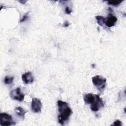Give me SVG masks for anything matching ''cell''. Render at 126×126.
I'll list each match as a JSON object with an SVG mask.
<instances>
[{
	"mask_svg": "<svg viewBox=\"0 0 126 126\" xmlns=\"http://www.w3.org/2000/svg\"><path fill=\"white\" fill-rule=\"evenodd\" d=\"M29 12L26 13L24 15V16L23 17V18H22L20 20V23L23 22L25 21L27 19L28 17V14H29Z\"/></svg>",
	"mask_w": 126,
	"mask_h": 126,
	"instance_id": "obj_14",
	"label": "cell"
},
{
	"mask_svg": "<svg viewBox=\"0 0 126 126\" xmlns=\"http://www.w3.org/2000/svg\"><path fill=\"white\" fill-rule=\"evenodd\" d=\"M123 0H108L107 1V3L109 5H111L114 6H117L120 5Z\"/></svg>",
	"mask_w": 126,
	"mask_h": 126,
	"instance_id": "obj_12",
	"label": "cell"
},
{
	"mask_svg": "<svg viewBox=\"0 0 126 126\" xmlns=\"http://www.w3.org/2000/svg\"><path fill=\"white\" fill-rule=\"evenodd\" d=\"M92 82L98 91H103L106 86V79L101 76L96 75L92 77Z\"/></svg>",
	"mask_w": 126,
	"mask_h": 126,
	"instance_id": "obj_2",
	"label": "cell"
},
{
	"mask_svg": "<svg viewBox=\"0 0 126 126\" xmlns=\"http://www.w3.org/2000/svg\"><path fill=\"white\" fill-rule=\"evenodd\" d=\"M15 113L20 117L24 119L25 115L27 112L21 107H17L14 109Z\"/></svg>",
	"mask_w": 126,
	"mask_h": 126,
	"instance_id": "obj_10",
	"label": "cell"
},
{
	"mask_svg": "<svg viewBox=\"0 0 126 126\" xmlns=\"http://www.w3.org/2000/svg\"><path fill=\"white\" fill-rule=\"evenodd\" d=\"M58 111V122L61 125H64L69 119L72 112L68 104L62 100H59L57 102Z\"/></svg>",
	"mask_w": 126,
	"mask_h": 126,
	"instance_id": "obj_1",
	"label": "cell"
},
{
	"mask_svg": "<svg viewBox=\"0 0 126 126\" xmlns=\"http://www.w3.org/2000/svg\"><path fill=\"white\" fill-rule=\"evenodd\" d=\"M14 79L13 77H9V76H6L4 78V82L5 84H10L12 83Z\"/></svg>",
	"mask_w": 126,
	"mask_h": 126,
	"instance_id": "obj_13",
	"label": "cell"
},
{
	"mask_svg": "<svg viewBox=\"0 0 126 126\" xmlns=\"http://www.w3.org/2000/svg\"><path fill=\"white\" fill-rule=\"evenodd\" d=\"M90 104V108L91 110L94 112L98 111L101 107H103L104 106L103 100L98 94H95L94 100Z\"/></svg>",
	"mask_w": 126,
	"mask_h": 126,
	"instance_id": "obj_4",
	"label": "cell"
},
{
	"mask_svg": "<svg viewBox=\"0 0 126 126\" xmlns=\"http://www.w3.org/2000/svg\"><path fill=\"white\" fill-rule=\"evenodd\" d=\"M111 125L112 126H121L122 123L119 120H116V121L114 122V123Z\"/></svg>",
	"mask_w": 126,
	"mask_h": 126,
	"instance_id": "obj_15",
	"label": "cell"
},
{
	"mask_svg": "<svg viewBox=\"0 0 126 126\" xmlns=\"http://www.w3.org/2000/svg\"><path fill=\"white\" fill-rule=\"evenodd\" d=\"M10 95L13 99L19 101H23L25 98V94L21 92L20 87H18L12 90L10 93Z\"/></svg>",
	"mask_w": 126,
	"mask_h": 126,
	"instance_id": "obj_5",
	"label": "cell"
},
{
	"mask_svg": "<svg viewBox=\"0 0 126 126\" xmlns=\"http://www.w3.org/2000/svg\"><path fill=\"white\" fill-rule=\"evenodd\" d=\"M117 20H118V19L115 16H114L111 13H109L108 15L107 18L106 19L105 18L104 24L108 28H111L115 25Z\"/></svg>",
	"mask_w": 126,
	"mask_h": 126,
	"instance_id": "obj_7",
	"label": "cell"
},
{
	"mask_svg": "<svg viewBox=\"0 0 126 126\" xmlns=\"http://www.w3.org/2000/svg\"><path fill=\"white\" fill-rule=\"evenodd\" d=\"M0 125L1 126H8L15 125V122L13 121L11 115L6 113H1L0 114Z\"/></svg>",
	"mask_w": 126,
	"mask_h": 126,
	"instance_id": "obj_3",
	"label": "cell"
},
{
	"mask_svg": "<svg viewBox=\"0 0 126 126\" xmlns=\"http://www.w3.org/2000/svg\"><path fill=\"white\" fill-rule=\"evenodd\" d=\"M95 18L97 21V24L99 25H100V26H103V25L105 23V18L104 17H103L102 16H100V15L96 16L95 17Z\"/></svg>",
	"mask_w": 126,
	"mask_h": 126,
	"instance_id": "obj_11",
	"label": "cell"
},
{
	"mask_svg": "<svg viewBox=\"0 0 126 126\" xmlns=\"http://www.w3.org/2000/svg\"><path fill=\"white\" fill-rule=\"evenodd\" d=\"M42 104L40 100L37 98L34 97L32 99L31 103V109L34 113H39L41 112Z\"/></svg>",
	"mask_w": 126,
	"mask_h": 126,
	"instance_id": "obj_6",
	"label": "cell"
},
{
	"mask_svg": "<svg viewBox=\"0 0 126 126\" xmlns=\"http://www.w3.org/2000/svg\"><path fill=\"white\" fill-rule=\"evenodd\" d=\"M19 2H20V3H21L22 4H25L26 2H27V1L26 0H25V1H21V0H20V1H19Z\"/></svg>",
	"mask_w": 126,
	"mask_h": 126,
	"instance_id": "obj_18",
	"label": "cell"
},
{
	"mask_svg": "<svg viewBox=\"0 0 126 126\" xmlns=\"http://www.w3.org/2000/svg\"><path fill=\"white\" fill-rule=\"evenodd\" d=\"M65 12L66 14H70L72 12V10L70 9V8L68 6H66L65 7Z\"/></svg>",
	"mask_w": 126,
	"mask_h": 126,
	"instance_id": "obj_16",
	"label": "cell"
},
{
	"mask_svg": "<svg viewBox=\"0 0 126 126\" xmlns=\"http://www.w3.org/2000/svg\"><path fill=\"white\" fill-rule=\"evenodd\" d=\"M69 23H68V22L67 21H65V22L63 24V27H67L69 26Z\"/></svg>",
	"mask_w": 126,
	"mask_h": 126,
	"instance_id": "obj_17",
	"label": "cell"
},
{
	"mask_svg": "<svg viewBox=\"0 0 126 126\" xmlns=\"http://www.w3.org/2000/svg\"><path fill=\"white\" fill-rule=\"evenodd\" d=\"M22 80L23 83L28 84L32 83L34 80V78L31 72H28L22 74Z\"/></svg>",
	"mask_w": 126,
	"mask_h": 126,
	"instance_id": "obj_8",
	"label": "cell"
},
{
	"mask_svg": "<svg viewBox=\"0 0 126 126\" xmlns=\"http://www.w3.org/2000/svg\"><path fill=\"white\" fill-rule=\"evenodd\" d=\"M95 94H87L84 96V100L86 104H91L94 99Z\"/></svg>",
	"mask_w": 126,
	"mask_h": 126,
	"instance_id": "obj_9",
	"label": "cell"
}]
</instances>
